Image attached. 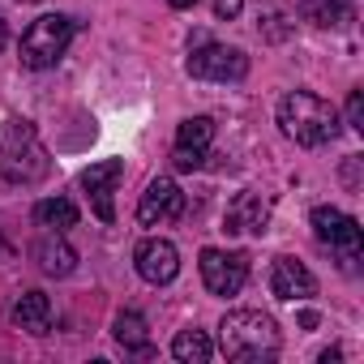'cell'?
Returning <instances> with one entry per match:
<instances>
[{
    "label": "cell",
    "instance_id": "obj_20",
    "mask_svg": "<svg viewBox=\"0 0 364 364\" xmlns=\"http://www.w3.org/2000/svg\"><path fill=\"white\" fill-rule=\"evenodd\" d=\"M347 124L355 133H364V90H351L347 95Z\"/></svg>",
    "mask_w": 364,
    "mask_h": 364
},
{
    "label": "cell",
    "instance_id": "obj_1",
    "mask_svg": "<svg viewBox=\"0 0 364 364\" xmlns=\"http://www.w3.org/2000/svg\"><path fill=\"white\" fill-rule=\"evenodd\" d=\"M219 347L228 360H240V364H270L279 355V326L257 313V309H232L223 321H219Z\"/></svg>",
    "mask_w": 364,
    "mask_h": 364
},
{
    "label": "cell",
    "instance_id": "obj_17",
    "mask_svg": "<svg viewBox=\"0 0 364 364\" xmlns=\"http://www.w3.org/2000/svg\"><path fill=\"white\" fill-rule=\"evenodd\" d=\"M300 18H304L309 26L334 31V26L355 22V0H304V5H300Z\"/></svg>",
    "mask_w": 364,
    "mask_h": 364
},
{
    "label": "cell",
    "instance_id": "obj_25",
    "mask_svg": "<svg viewBox=\"0 0 364 364\" xmlns=\"http://www.w3.org/2000/svg\"><path fill=\"white\" fill-rule=\"evenodd\" d=\"M0 253H5V245H0Z\"/></svg>",
    "mask_w": 364,
    "mask_h": 364
},
{
    "label": "cell",
    "instance_id": "obj_10",
    "mask_svg": "<svg viewBox=\"0 0 364 364\" xmlns=\"http://www.w3.org/2000/svg\"><path fill=\"white\" fill-rule=\"evenodd\" d=\"M120 176H124V163L120 159H103V163H90L86 171H82V189H86V198H90V210L103 219V223H112L116 219V185H120Z\"/></svg>",
    "mask_w": 364,
    "mask_h": 364
},
{
    "label": "cell",
    "instance_id": "obj_2",
    "mask_svg": "<svg viewBox=\"0 0 364 364\" xmlns=\"http://www.w3.org/2000/svg\"><path fill=\"white\" fill-rule=\"evenodd\" d=\"M279 129H283L296 146L317 150V146L334 141V133H338V112H334L321 95H313V90H291V95H283V103H279Z\"/></svg>",
    "mask_w": 364,
    "mask_h": 364
},
{
    "label": "cell",
    "instance_id": "obj_22",
    "mask_svg": "<svg viewBox=\"0 0 364 364\" xmlns=\"http://www.w3.org/2000/svg\"><path fill=\"white\" fill-rule=\"evenodd\" d=\"M5 43H9V26H5V14H0V52H5Z\"/></svg>",
    "mask_w": 364,
    "mask_h": 364
},
{
    "label": "cell",
    "instance_id": "obj_9",
    "mask_svg": "<svg viewBox=\"0 0 364 364\" xmlns=\"http://www.w3.org/2000/svg\"><path fill=\"white\" fill-rule=\"evenodd\" d=\"M215 141V120L210 116H189L176 129V146H171V167L176 171H198L206 163V150Z\"/></svg>",
    "mask_w": 364,
    "mask_h": 364
},
{
    "label": "cell",
    "instance_id": "obj_3",
    "mask_svg": "<svg viewBox=\"0 0 364 364\" xmlns=\"http://www.w3.org/2000/svg\"><path fill=\"white\" fill-rule=\"evenodd\" d=\"M48 150L39 141V129L31 120H9L5 133H0V176L9 185H35V180L48 176Z\"/></svg>",
    "mask_w": 364,
    "mask_h": 364
},
{
    "label": "cell",
    "instance_id": "obj_15",
    "mask_svg": "<svg viewBox=\"0 0 364 364\" xmlns=\"http://www.w3.org/2000/svg\"><path fill=\"white\" fill-rule=\"evenodd\" d=\"M9 317H14V326H22L31 334H48V326H52V300L43 291H26V296L14 300Z\"/></svg>",
    "mask_w": 364,
    "mask_h": 364
},
{
    "label": "cell",
    "instance_id": "obj_12",
    "mask_svg": "<svg viewBox=\"0 0 364 364\" xmlns=\"http://www.w3.org/2000/svg\"><path fill=\"white\" fill-rule=\"evenodd\" d=\"M266 223H270V202L262 193H236L228 215H223V232H232V236H245V232L262 236Z\"/></svg>",
    "mask_w": 364,
    "mask_h": 364
},
{
    "label": "cell",
    "instance_id": "obj_7",
    "mask_svg": "<svg viewBox=\"0 0 364 364\" xmlns=\"http://www.w3.org/2000/svg\"><path fill=\"white\" fill-rule=\"evenodd\" d=\"M202 283L210 296H236L249 283V253L202 249Z\"/></svg>",
    "mask_w": 364,
    "mask_h": 364
},
{
    "label": "cell",
    "instance_id": "obj_19",
    "mask_svg": "<svg viewBox=\"0 0 364 364\" xmlns=\"http://www.w3.org/2000/svg\"><path fill=\"white\" fill-rule=\"evenodd\" d=\"M35 223L48 232H69V228H77V206L69 198H48L35 206Z\"/></svg>",
    "mask_w": 364,
    "mask_h": 364
},
{
    "label": "cell",
    "instance_id": "obj_23",
    "mask_svg": "<svg viewBox=\"0 0 364 364\" xmlns=\"http://www.w3.org/2000/svg\"><path fill=\"white\" fill-rule=\"evenodd\" d=\"M167 5H171V9H193L198 0H167Z\"/></svg>",
    "mask_w": 364,
    "mask_h": 364
},
{
    "label": "cell",
    "instance_id": "obj_8",
    "mask_svg": "<svg viewBox=\"0 0 364 364\" xmlns=\"http://www.w3.org/2000/svg\"><path fill=\"white\" fill-rule=\"evenodd\" d=\"M180 215H185V193H180V185L171 176H154L141 193V202H137V223L141 228H163Z\"/></svg>",
    "mask_w": 364,
    "mask_h": 364
},
{
    "label": "cell",
    "instance_id": "obj_21",
    "mask_svg": "<svg viewBox=\"0 0 364 364\" xmlns=\"http://www.w3.org/2000/svg\"><path fill=\"white\" fill-rule=\"evenodd\" d=\"M240 9H245V0H215V18L219 22H236Z\"/></svg>",
    "mask_w": 364,
    "mask_h": 364
},
{
    "label": "cell",
    "instance_id": "obj_18",
    "mask_svg": "<svg viewBox=\"0 0 364 364\" xmlns=\"http://www.w3.org/2000/svg\"><path fill=\"white\" fill-rule=\"evenodd\" d=\"M171 355H176L180 364H206V360L215 355V343H210L206 330H180V334L171 338Z\"/></svg>",
    "mask_w": 364,
    "mask_h": 364
},
{
    "label": "cell",
    "instance_id": "obj_4",
    "mask_svg": "<svg viewBox=\"0 0 364 364\" xmlns=\"http://www.w3.org/2000/svg\"><path fill=\"white\" fill-rule=\"evenodd\" d=\"M73 35H77V22H73V18H65V14H43V18H35V22L26 26L22 43H18V56H22L26 69H52V65L65 56V48L73 43Z\"/></svg>",
    "mask_w": 364,
    "mask_h": 364
},
{
    "label": "cell",
    "instance_id": "obj_13",
    "mask_svg": "<svg viewBox=\"0 0 364 364\" xmlns=\"http://www.w3.org/2000/svg\"><path fill=\"white\" fill-rule=\"evenodd\" d=\"M270 291H274L279 300H309V296L317 291V279H313V270H309L304 262L279 257L274 270H270Z\"/></svg>",
    "mask_w": 364,
    "mask_h": 364
},
{
    "label": "cell",
    "instance_id": "obj_24",
    "mask_svg": "<svg viewBox=\"0 0 364 364\" xmlns=\"http://www.w3.org/2000/svg\"><path fill=\"white\" fill-rule=\"evenodd\" d=\"M22 5H39V0H22Z\"/></svg>",
    "mask_w": 364,
    "mask_h": 364
},
{
    "label": "cell",
    "instance_id": "obj_14",
    "mask_svg": "<svg viewBox=\"0 0 364 364\" xmlns=\"http://www.w3.org/2000/svg\"><path fill=\"white\" fill-rule=\"evenodd\" d=\"M35 262H39V270L43 274H52V279H65V274H73V266H77V253L60 240V232H52V236H43L35 249Z\"/></svg>",
    "mask_w": 364,
    "mask_h": 364
},
{
    "label": "cell",
    "instance_id": "obj_11",
    "mask_svg": "<svg viewBox=\"0 0 364 364\" xmlns=\"http://www.w3.org/2000/svg\"><path fill=\"white\" fill-rule=\"evenodd\" d=\"M133 262H137V274H141L146 283H154V287H163V283H171V279L180 274V253H176V245L163 240V236H146V240L137 245Z\"/></svg>",
    "mask_w": 364,
    "mask_h": 364
},
{
    "label": "cell",
    "instance_id": "obj_16",
    "mask_svg": "<svg viewBox=\"0 0 364 364\" xmlns=\"http://www.w3.org/2000/svg\"><path fill=\"white\" fill-rule=\"evenodd\" d=\"M112 334H116V343L124 347V355H150V351H154V347H150L146 317H141L137 309H124V313H116V321H112Z\"/></svg>",
    "mask_w": 364,
    "mask_h": 364
},
{
    "label": "cell",
    "instance_id": "obj_5",
    "mask_svg": "<svg viewBox=\"0 0 364 364\" xmlns=\"http://www.w3.org/2000/svg\"><path fill=\"white\" fill-rule=\"evenodd\" d=\"M313 232L330 253L343 257V270H355V262H360V223L351 215H343L334 206H317L313 210Z\"/></svg>",
    "mask_w": 364,
    "mask_h": 364
},
{
    "label": "cell",
    "instance_id": "obj_6",
    "mask_svg": "<svg viewBox=\"0 0 364 364\" xmlns=\"http://www.w3.org/2000/svg\"><path fill=\"white\" fill-rule=\"evenodd\" d=\"M189 73L198 82H240L249 73V56L240 48H228V43H198L189 52Z\"/></svg>",
    "mask_w": 364,
    "mask_h": 364
}]
</instances>
